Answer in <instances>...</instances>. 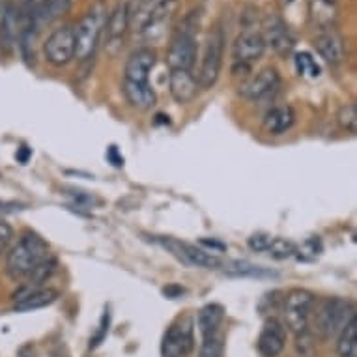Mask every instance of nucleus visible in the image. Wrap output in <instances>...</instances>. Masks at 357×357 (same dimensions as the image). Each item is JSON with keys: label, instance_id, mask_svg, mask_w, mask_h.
<instances>
[{"label": "nucleus", "instance_id": "f257e3e1", "mask_svg": "<svg viewBox=\"0 0 357 357\" xmlns=\"http://www.w3.org/2000/svg\"><path fill=\"white\" fill-rule=\"evenodd\" d=\"M49 257V245L34 232H25L6 258V273L13 281H21L30 275L42 260Z\"/></svg>", "mask_w": 357, "mask_h": 357}, {"label": "nucleus", "instance_id": "f03ea898", "mask_svg": "<svg viewBox=\"0 0 357 357\" xmlns=\"http://www.w3.org/2000/svg\"><path fill=\"white\" fill-rule=\"evenodd\" d=\"M199 19H201V13L191 12L174 32L169 55H167V64L170 69L193 71L194 60H196V32H199V23H201Z\"/></svg>", "mask_w": 357, "mask_h": 357}, {"label": "nucleus", "instance_id": "7ed1b4c3", "mask_svg": "<svg viewBox=\"0 0 357 357\" xmlns=\"http://www.w3.org/2000/svg\"><path fill=\"white\" fill-rule=\"evenodd\" d=\"M107 23V6L103 0L95 2L84 17L73 26V38H75V58L86 60L94 55L95 47L100 44L101 32Z\"/></svg>", "mask_w": 357, "mask_h": 357}, {"label": "nucleus", "instance_id": "20e7f679", "mask_svg": "<svg viewBox=\"0 0 357 357\" xmlns=\"http://www.w3.org/2000/svg\"><path fill=\"white\" fill-rule=\"evenodd\" d=\"M356 316V307L348 300L327 298L316 314V333L322 340H329L345 329V326Z\"/></svg>", "mask_w": 357, "mask_h": 357}, {"label": "nucleus", "instance_id": "39448f33", "mask_svg": "<svg viewBox=\"0 0 357 357\" xmlns=\"http://www.w3.org/2000/svg\"><path fill=\"white\" fill-rule=\"evenodd\" d=\"M225 32L221 26H215L204 45V53H202L201 71H199V86L201 88H212L217 79H219L221 68H223V57H225Z\"/></svg>", "mask_w": 357, "mask_h": 357}, {"label": "nucleus", "instance_id": "423d86ee", "mask_svg": "<svg viewBox=\"0 0 357 357\" xmlns=\"http://www.w3.org/2000/svg\"><path fill=\"white\" fill-rule=\"evenodd\" d=\"M314 294L311 290L294 289L284 298V327L292 333H301L309 329V318L314 309Z\"/></svg>", "mask_w": 357, "mask_h": 357}, {"label": "nucleus", "instance_id": "0eeeda50", "mask_svg": "<svg viewBox=\"0 0 357 357\" xmlns=\"http://www.w3.org/2000/svg\"><path fill=\"white\" fill-rule=\"evenodd\" d=\"M266 51L262 34L255 26H245L239 32L234 45H232V58H234V73H238L239 69L249 71L251 64H255L258 58L262 57Z\"/></svg>", "mask_w": 357, "mask_h": 357}, {"label": "nucleus", "instance_id": "6e6552de", "mask_svg": "<svg viewBox=\"0 0 357 357\" xmlns=\"http://www.w3.org/2000/svg\"><path fill=\"white\" fill-rule=\"evenodd\" d=\"M194 348V327L191 316H183L167 329L161 342L163 357H187Z\"/></svg>", "mask_w": 357, "mask_h": 357}, {"label": "nucleus", "instance_id": "1a4fd4ad", "mask_svg": "<svg viewBox=\"0 0 357 357\" xmlns=\"http://www.w3.org/2000/svg\"><path fill=\"white\" fill-rule=\"evenodd\" d=\"M47 62L55 68H64L75 58V38L73 26L64 25L51 34L44 45Z\"/></svg>", "mask_w": 357, "mask_h": 357}, {"label": "nucleus", "instance_id": "9d476101", "mask_svg": "<svg viewBox=\"0 0 357 357\" xmlns=\"http://www.w3.org/2000/svg\"><path fill=\"white\" fill-rule=\"evenodd\" d=\"M157 241L163 245L167 251L172 253L180 262L187 264V266H199V268H206V270L221 268L219 257H215V255L202 249V247L185 244V241H178V239L172 238H157Z\"/></svg>", "mask_w": 357, "mask_h": 357}, {"label": "nucleus", "instance_id": "9b49d317", "mask_svg": "<svg viewBox=\"0 0 357 357\" xmlns=\"http://www.w3.org/2000/svg\"><path fill=\"white\" fill-rule=\"evenodd\" d=\"M176 10H178V0H157L140 28V34L148 44H154L167 34L170 21L174 19Z\"/></svg>", "mask_w": 357, "mask_h": 357}, {"label": "nucleus", "instance_id": "f8f14e48", "mask_svg": "<svg viewBox=\"0 0 357 357\" xmlns=\"http://www.w3.org/2000/svg\"><path fill=\"white\" fill-rule=\"evenodd\" d=\"M260 34H262L266 47H271L279 57H289L294 49V36H292L289 25L277 15H268L264 19Z\"/></svg>", "mask_w": 357, "mask_h": 357}, {"label": "nucleus", "instance_id": "ddd939ff", "mask_svg": "<svg viewBox=\"0 0 357 357\" xmlns=\"http://www.w3.org/2000/svg\"><path fill=\"white\" fill-rule=\"evenodd\" d=\"M281 86V77L275 68H264L258 71L257 75L245 79L239 84L238 92L241 98L249 101H258L273 94L277 88Z\"/></svg>", "mask_w": 357, "mask_h": 357}, {"label": "nucleus", "instance_id": "4468645a", "mask_svg": "<svg viewBox=\"0 0 357 357\" xmlns=\"http://www.w3.org/2000/svg\"><path fill=\"white\" fill-rule=\"evenodd\" d=\"M129 28V2H120L113 12L107 15L105 30H107V51L111 55H116L122 45L126 32Z\"/></svg>", "mask_w": 357, "mask_h": 357}, {"label": "nucleus", "instance_id": "2eb2a0df", "mask_svg": "<svg viewBox=\"0 0 357 357\" xmlns=\"http://www.w3.org/2000/svg\"><path fill=\"white\" fill-rule=\"evenodd\" d=\"M286 346V327L281 320L268 318L258 335L257 348L262 357H279Z\"/></svg>", "mask_w": 357, "mask_h": 357}, {"label": "nucleus", "instance_id": "dca6fc26", "mask_svg": "<svg viewBox=\"0 0 357 357\" xmlns=\"http://www.w3.org/2000/svg\"><path fill=\"white\" fill-rule=\"evenodd\" d=\"M58 300V292L55 289H30L25 286L19 292L13 294V311L17 313H30V311H38V309L49 307L51 303Z\"/></svg>", "mask_w": 357, "mask_h": 357}, {"label": "nucleus", "instance_id": "f3484780", "mask_svg": "<svg viewBox=\"0 0 357 357\" xmlns=\"http://www.w3.org/2000/svg\"><path fill=\"white\" fill-rule=\"evenodd\" d=\"M157 55L152 47H140L127 58L126 81L148 82L152 69L156 68Z\"/></svg>", "mask_w": 357, "mask_h": 357}, {"label": "nucleus", "instance_id": "a211bd4d", "mask_svg": "<svg viewBox=\"0 0 357 357\" xmlns=\"http://www.w3.org/2000/svg\"><path fill=\"white\" fill-rule=\"evenodd\" d=\"M169 88L170 95L174 98L176 103L185 105V103H191L196 98V92H199L201 86H199V81L193 75V71H187V69H170Z\"/></svg>", "mask_w": 357, "mask_h": 357}, {"label": "nucleus", "instance_id": "6ab92c4d", "mask_svg": "<svg viewBox=\"0 0 357 357\" xmlns=\"http://www.w3.org/2000/svg\"><path fill=\"white\" fill-rule=\"evenodd\" d=\"M314 47L318 51L320 57L329 64H340L346 57L345 42L335 28L320 30L318 36L314 38Z\"/></svg>", "mask_w": 357, "mask_h": 357}, {"label": "nucleus", "instance_id": "aec40b11", "mask_svg": "<svg viewBox=\"0 0 357 357\" xmlns=\"http://www.w3.org/2000/svg\"><path fill=\"white\" fill-rule=\"evenodd\" d=\"M122 92L126 95L127 103L138 111H150L157 101L156 90L150 86V82H133L124 79Z\"/></svg>", "mask_w": 357, "mask_h": 357}, {"label": "nucleus", "instance_id": "412c9836", "mask_svg": "<svg viewBox=\"0 0 357 357\" xmlns=\"http://www.w3.org/2000/svg\"><path fill=\"white\" fill-rule=\"evenodd\" d=\"M17 38H19V8L10 2L2 10L0 17V45L10 51Z\"/></svg>", "mask_w": 357, "mask_h": 357}, {"label": "nucleus", "instance_id": "4be33fe9", "mask_svg": "<svg viewBox=\"0 0 357 357\" xmlns=\"http://www.w3.org/2000/svg\"><path fill=\"white\" fill-rule=\"evenodd\" d=\"M295 113L290 105H282L271 109L270 113L264 118V129L270 135H282L286 133L290 127L294 126Z\"/></svg>", "mask_w": 357, "mask_h": 357}, {"label": "nucleus", "instance_id": "5701e85b", "mask_svg": "<svg viewBox=\"0 0 357 357\" xmlns=\"http://www.w3.org/2000/svg\"><path fill=\"white\" fill-rule=\"evenodd\" d=\"M309 13L320 30L333 28L338 15L337 0H309Z\"/></svg>", "mask_w": 357, "mask_h": 357}, {"label": "nucleus", "instance_id": "b1692460", "mask_svg": "<svg viewBox=\"0 0 357 357\" xmlns=\"http://www.w3.org/2000/svg\"><path fill=\"white\" fill-rule=\"evenodd\" d=\"M223 320H225V309L217 303H210V305H204L196 314V326L202 337H206L212 333H219Z\"/></svg>", "mask_w": 357, "mask_h": 357}, {"label": "nucleus", "instance_id": "393cba45", "mask_svg": "<svg viewBox=\"0 0 357 357\" xmlns=\"http://www.w3.org/2000/svg\"><path fill=\"white\" fill-rule=\"evenodd\" d=\"M338 357H357V314L338 333Z\"/></svg>", "mask_w": 357, "mask_h": 357}, {"label": "nucleus", "instance_id": "a878e982", "mask_svg": "<svg viewBox=\"0 0 357 357\" xmlns=\"http://www.w3.org/2000/svg\"><path fill=\"white\" fill-rule=\"evenodd\" d=\"M225 273L230 277H273L275 273L270 270H266L262 266H255L249 262H230L225 266Z\"/></svg>", "mask_w": 357, "mask_h": 357}, {"label": "nucleus", "instance_id": "bb28decb", "mask_svg": "<svg viewBox=\"0 0 357 357\" xmlns=\"http://www.w3.org/2000/svg\"><path fill=\"white\" fill-rule=\"evenodd\" d=\"M55 271H57V260H55L53 257H47L45 260H42L34 270H32L30 275L26 277V279L30 281L28 286H30V289H39V286H42V284H44V282L47 281L53 273H55Z\"/></svg>", "mask_w": 357, "mask_h": 357}, {"label": "nucleus", "instance_id": "cd10ccee", "mask_svg": "<svg viewBox=\"0 0 357 357\" xmlns=\"http://www.w3.org/2000/svg\"><path fill=\"white\" fill-rule=\"evenodd\" d=\"M294 66H295V71H298L301 77L316 79V77H320V73H322V69H320V66L313 58V55L307 53V51H303V53H298V55H295Z\"/></svg>", "mask_w": 357, "mask_h": 357}, {"label": "nucleus", "instance_id": "c85d7f7f", "mask_svg": "<svg viewBox=\"0 0 357 357\" xmlns=\"http://www.w3.org/2000/svg\"><path fill=\"white\" fill-rule=\"evenodd\" d=\"M295 251H298V247L290 239L284 238H271L270 245L266 249V253L275 260H286V258L295 257Z\"/></svg>", "mask_w": 357, "mask_h": 357}, {"label": "nucleus", "instance_id": "c756f323", "mask_svg": "<svg viewBox=\"0 0 357 357\" xmlns=\"http://www.w3.org/2000/svg\"><path fill=\"white\" fill-rule=\"evenodd\" d=\"M199 357H223V337L219 333H212L202 337Z\"/></svg>", "mask_w": 357, "mask_h": 357}, {"label": "nucleus", "instance_id": "7c9ffc66", "mask_svg": "<svg viewBox=\"0 0 357 357\" xmlns=\"http://www.w3.org/2000/svg\"><path fill=\"white\" fill-rule=\"evenodd\" d=\"M316 351V338L309 329L295 333V354L300 357H314Z\"/></svg>", "mask_w": 357, "mask_h": 357}, {"label": "nucleus", "instance_id": "2f4dec72", "mask_svg": "<svg viewBox=\"0 0 357 357\" xmlns=\"http://www.w3.org/2000/svg\"><path fill=\"white\" fill-rule=\"evenodd\" d=\"M338 126L342 127L345 131L356 133L357 129V109L354 103H348V105L340 107V111L337 114Z\"/></svg>", "mask_w": 357, "mask_h": 357}, {"label": "nucleus", "instance_id": "473e14b6", "mask_svg": "<svg viewBox=\"0 0 357 357\" xmlns=\"http://www.w3.org/2000/svg\"><path fill=\"white\" fill-rule=\"evenodd\" d=\"M69 8H71V0H45L44 2V12L47 19L62 17L69 12Z\"/></svg>", "mask_w": 357, "mask_h": 357}, {"label": "nucleus", "instance_id": "72a5a7b5", "mask_svg": "<svg viewBox=\"0 0 357 357\" xmlns=\"http://www.w3.org/2000/svg\"><path fill=\"white\" fill-rule=\"evenodd\" d=\"M270 239L271 236L264 234V232H258V234H253L251 238L247 239V245H249V249H251V251L266 253L268 245H270Z\"/></svg>", "mask_w": 357, "mask_h": 357}, {"label": "nucleus", "instance_id": "f704fd0d", "mask_svg": "<svg viewBox=\"0 0 357 357\" xmlns=\"http://www.w3.org/2000/svg\"><path fill=\"white\" fill-rule=\"evenodd\" d=\"M13 239V228L10 223L0 219V253L4 251L8 247V244Z\"/></svg>", "mask_w": 357, "mask_h": 357}, {"label": "nucleus", "instance_id": "c9c22d12", "mask_svg": "<svg viewBox=\"0 0 357 357\" xmlns=\"http://www.w3.org/2000/svg\"><path fill=\"white\" fill-rule=\"evenodd\" d=\"M107 159H109V163H113V167H124V156L120 154L118 148L116 146H109L107 148Z\"/></svg>", "mask_w": 357, "mask_h": 357}, {"label": "nucleus", "instance_id": "e433bc0d", "mask_svg": "<svg viewBox=\"0 0 357 357\" xmlns=\"http://www.w3.org/2000/svg\"><path fill=\"white\" fill-rule=\"evenodd\" d=\"M201 245H202V247H206V249H210V251H212V255H213V253H223L226 249V245L223 244V241H219V239L202 238Z\"/></svg>", "mask_w": 357, "mask_h": 357}, {"label": "nucleus", "instance_id": "4c0bfd02", "mask_svg": "<svg viewBox=\"0 0 357 357\" xmlns=\"http://www.w3.org/2000/svg\"><path fill=\"white\" fill-rule=\"evenodd\" d=\"M107 331H109V314H105V316H103V320H101L100 333H98L94 340L90 342V348H95V346H100L101 340H103V337H105Z\"/></svg>", "mask_w": 357, "mask_h": 357}, {"label": "nucleus", "instance_id": "58836bf2", "mask_svg": "<svg viewBox=\"0 0 357 357\" xmlns=\"http://www.w3.org/2000/svg\"><path fill=\"white\" fill-rule=\"evenodd\" d=\"M163 294L170 300H176V298H180V295L185 294V290L182 286H178V284H169V286H165L163 289Z\"/></svg>", "mask_w": 357, "mask_h": 357}, {"label": "nucleus", "instance_id": "ea45409f", "mask_svg": "<svg viewBox=\"0 0 357 357\" xmlns=\"http://www.w3.org/2000/svg\"><path fill=\"white\" fill-rule=\"evenodd\" d=\"M32 152L28 146H21L19 150H17V154H15V157H17V161H19L21 165L28 163V159H30Z\"/></svg>", "mask_w": 357, "mask_h": 357}, {"label": "nucleus", "instance_id": "a19ab883", "mask_svg": "<svg viewBox=\"0 0 357 357\" xmlns=\"http://www.w3.org/2000/svg\"><path fill=\"white\" fill-rule=\"evenodd\" d=\"M32 8H34V0H21V10H19V12L28 13V12H32Z\"/></svg>", "mask_w": 357, "mask_h": 357}, {"label": "nucleus", "instance_id": "79ce46f5", "mask_svg": "<svg viewBox=\"0 0 357 357\" xmlns=\"http://www.w3.org/2000/svg\"><path fill=\"white\" fill-rule=\"evenodd\" d=\"M10 208H21L19 204H12V202L0 201V210H10Z\"/></svg>", "mask_w": 357, "mask_h": 357}, {"label": "nucleus", "instance_id": "37998d69", "mask_svg": "<svg viewBox=\"0 0 357 357\" xmlns=\"http://www.w3.org/2000/svg\"><path fill=\"white\" fill-rule=\"evenodd\" d=\"M17 357H34V351H32V348H23Z\"/></svg>", "mask_w": 357, "mask_h": 357}]
</instances>
